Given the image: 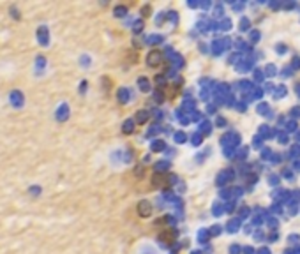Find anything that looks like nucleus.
Returning <instances> with one entry per match:
<instances>
[{"label": "nucleus", "instance_id": "obj_5", "mask_svg": "<svg viewBox=\"0 0 300 254\" xmlns=\"http://www.w3.org/2000/svg\"><path fill=\"white\" fill-rule=\"evenodd\" d=\"M140 88H141L143 92H147V90H148V81H147L145 78H141V80H140Z\"/></svg>", "mask_w": 300, "mask_h": 254}, {"label": "nucleus", "instance_id": "obj_8", "mask_svg": "<svg viewBox=\"0 0 300 254\" xmlns=\"http://www.w3.org/2000/svg\"><path fill=\"white\" fill-rule=\"evenodd\" d=\"M147 120V111H140L138 115V122H145Z\"/></svg>", "mask_w": 300, "mask_h": 254}, {"label": "nucleus", "instance_id": "obj_7", "mask_svg": "<svg viewBox=\"0 0 300 254\" xmlns=\"http://www.w3.org/2000/svg\"><path fill=\"white\" fill-rule=\"evenodd\" d=\"M124 131H125V132H131V131H133V122H131V120L124 124Z\"/></svg>", "mask_w": 300, "mask_h": 254}, {"label": "nucleus", "instance_id": "obj_4", "mask_svg": "<svg viewBox=\"0 0 300 254\" xmlns=\"http://www.w3.org/2000/svg\"><path fill=\"white\" fill-rule=\"evenodd\" d=\"M39 41H41V44H48V34L44 28L39 30Z\"/></svg>", "mask_w": 300, "mask_h": 254}, {"label": "nucleus", "instance_id": "obj_1", "mask_svg": "<svg viewBox=\"0 0 300 254\" xmlns=\"http://www.w3.org/2000/svg\"><path fill=\"white\" fill-rule=\"evenodd\" d=\"M138 210H140V215H143V217H148V215H150V212H152V208H150V203H148V201H141V203L138 205Z\"/></svg>", "mask_w": 300, "mask_h": 254}, {"label": "nucleus", "instance_id": "obj_9", "mask_svg": "<svg viewBox=\"0 0 300 254\" xmlns=\"http://www.w3.org/2000/svg\"><path fill=\"white\" fill-rule=\"evenodd\" d=\"M115 12H117V16H124L125 14V7H117Z\"/></svg>", "mask_w": 300, "mask_h": 254}, {"label": "nucleus", "instance_id": "obj_10", "mask_svg": "<svg viewBox=\"0 0 300 254\" xmlns=\"http://www.w3.org/2000/svg\"><path fill=\"white\" fill-rule=\"evenodd\" d=\"M152 148H154V150H161V148H162V143H154Z\"/></svg>", "mask_w": 300, "mask_h": 254}, {"label": "nucleus", "instance_id": "obj_2", "mask_svg": "<svg viewBox=\"0 0 300 254\" xmlns=\"http://www.w3.org/2000/svg\"><path fill=\"white\" fill-rule=\"evenodd\" d=\"M140 254H159V251L154 245H150V244H143L140 247Z\"/></svg>", "mask_w": 300, "mask_h": 254}, {"label": "nucleus", "instance_id": "obj_6", "mask_svg": "<svg viewBox=\"0 0 300 254\" xmlns=\"http://www.w3.org/2000/svg\"><path fill=\"white\" fill-rule=\"evenodd\" d=\"M118 96H120V101H122V102H127V99H125V97H127V90H125V88H122V90L118 92Z\"/></svg>", "mask_w": 300, "mask_h": 254}, {"label": "nucleus", "instance_id": "obj_3", "mask_svg": "<svg viewBox=\"0 0 300 254\" xmlns=\"http://www.w3.org/2000/svg\"><path fill=\"white\" fill-rule=\"evenodd\" d=\"M147 62H148V65H157V64L161 62V55L156 53V51H152V53L148 55V60H147Z\"/></svg>", "mask_w": 300, "mask_h": 254}]
</instances>
